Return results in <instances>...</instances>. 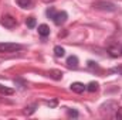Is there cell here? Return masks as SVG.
Wrapping results in <instances>:
<instances>
[{
	"label": "cell",
	"mask_w": 122,
	"mask_h": 120,
	"mask_svg": "<svg viewBox=\"0 0 122 120\" xmlns=\"http://www.w3.org/2000/svg\"><path fill=\"white\" fill-rule=\"evenodd\" d=\"M92 7L97 10H102V11H117V6L114 3L109 1H104V0H98L92 3Z\"/></svg>",
	"instance_id": "1"
},
{
	"label": "cell",
	"mask_w": 122,
	"mask_h": 120,
	"mask_svg": "<svg viewBox=\"0 0 122 120\" xmlns=\"http://www.w3.org/2000/svg\"><path fill=\"white\" fill-rule=\"evenodd\" d=\"M21 48H23V45L16 44V42H0V54L16 52V51H20Z\"/></svg>",
	"instance_id": "2"
},
{
	"label": "cell",
	"mask_w": 122,
	"mask_h": 120,
	"mask_svg": "<svg viewBox=\"0 0 122 120\" xmlns=\"http://www.w3.org/2000/svg\"><path fill=\"white\" fill-rule=\"evenodd\" d=\"M0 24L6 28H14L16 24H17V20L11 16V14H4L0 20Z\"/></svg>",
	"instance_id": "3"
},
{
	"label": "cell",
	"mask_w": 122,
	"mask_h": 120,
	"mask_svg": "<svg viewBox=\"0 0 122 120\" xmlns=\"http://www.w3.org/2000/svg\"><path fill=\"white\" fill-rule=\"evenodd\" d=\"M67 18H68L67 11H57L56 16H54V18H53V21H54L57 26H61V24H64V23L67 21Z\"/></svg>",
	"instance_id": "4"
},
{
	"label": "cell",
	"mask_w": 122,
	"mask_h": 120,
	"mask_svg": "<svg viewBox=\"0 0 122 120\" xmlns=\"http://www.w3.org/2000/svg\"><path fill=\"white\" fill-rule=\"evenodd\" d=\"M70 88H71L72 92H75V93H82L84 90H87V86L84 83H81V82H74V83L70 85Z\"/></svg>",
	"instance_id": "5"
},
{
	"label": "cell",
	"mask_w": 122,
	"mask_h": 120,
	"mask_svg": "<svg viewBox=\"0 0 122 120\" xmlns=\"http://www.w3.org/2000/svg\"><path fill=\"white\" fill-rule=\"evenodd\" d=\"M67 66H68V68H72V69L78 68V57H75V55L68 57V58H67Z\"/></svg>",
	"instance_id": "6"
},
{
	"label": "cell",
	"mask_w": 122,
	"mask_h": 120,
	"mask_svg": "<svg viewBox=\"0 0 122 120\" xmlns=\"http://www.w3.org/2000/svg\"><path fill=\"white\" fill-rule=\"evenodd\" d=\"M38 34H40L43 38H46L47 35H50V27H48L47 24H40V26H38Z\"/></svg>",
	"instance_id": "7"
},
{
	"label": "cell",
	"mask_w": 122,
	"mask_h": 120,
	"mask_svg": "<svg viewBox=\"0 0 122 120\" xmlns=\"http://www.w3.org/2000/svg\"><path fill=\"white\" fill-rule=\"evenodd\" d=\"M48 75H50V78H53V79H56V81H60L61 78H62V72L58 71V69H51V71L48 72Z\"/></svg>",
	"instance_id": "8"
},
{
	"label": "cell",
	"mask_w": 122,
	"mask_h": 120,
	"mask_svg": "<svg viewBox=\"0 0 122 120\" xmlns=\"http://www.w3.org/2000/svg\"><path fill=\"white\" fill-rule=\"evenodd\" d=\"M54 54H56V57H64L65 55V50L60 47V45H57V47H54Z\"/></svg>",
	"instance_id": "9"
},
{
	"label": "cell",
	"mask_w": 122,
	"mask_h": 120,
	"mask_svg": "<svg viewBox=\"0 0 122 120\" xmlns=\"http://www.w3.org/2000/svg\"><path fill=\"white\" fill-rule=\"evenodd\" d=\"M0 93H3V95H13L14 90L10 89V88H6V86H3V85H0Z\"/></svg>",
	"instance_id": "10"
},
{
	"label": "cell",
	"mask_w": 122,
	"mask_h": 120,
	"mask_svg": "<svg viewBox=\"0 0 122 120\" xmlns=\"http://www.w3.org/2000/svg\"><path fill=\"white\" fill-rule=\"evenodd\" d=\"M26 24H27L29 28H34V27H36V18H34V17H29V18H26Z\"/></svg>",
	"instance_id": "11"
},
{
	"label": "cell",
	"mask_w": 122,
	"mask_h": 120,
	"mask_svg": "<svg viewBox=\"0 0 122 120\" xmlns=\"http://www.w3.org/2000/svg\"><path fill=\"white\" fill-rule=\"evenodd\" d=\"M87 90H88V92H97V90H98V83H97V82L88 83V85H87Z\"/></svg>",
	"instance_id": "12"
},
{
	"label": "cell",
	"mask_w": 122,
	"mask_h": 120,
	"mask_svg": "<svg viewBox=\"0 0 122 120\" xmlns=\"http://www.w3.org/2000/svg\"><path fill=\"white\" fill-rule=\"evenodd\" d=\"M17 4L20 7H23V9H27L31 4V0H17Z\"/></svg>",
	"instance_id": "13"
},
{
	"label": "cell",
	"mask_w": 122,
	"mask_h": 120,
	"mask_svg": "<svg viewBox=\"0 0 122 120\" xmlns=\"http://www.w3.org/2000/svg\"><path fill=\"white\" fill-rule=\"evenodd\" d=\"M56 13H57V11H56V9H54V7H50V9L46 11V14H47V17H48V18H54Z\"/></svg>",
	"instance_id": "14"
},
{
	"label": "cell",
	"mask_w": 122,
	"mask_h": 120,
	"mask_svg": "<svg viewBox=\"0 0 122 120\" xmlns=\"http://www.w3.org/2000/svg\"><path fill=\"white\" fill-rule=\"evenodd\" d=\"M67 115H68V117H78V112L75 109H68Z\"/></svg>",
	"instance_id": "15"
},
{
	"label": "cell",
	"mask_w": 122,
	"mask_h": 120,
	"mask_svg": "<svg viewBox=\"0 0 122 120\" xmlns=\"http://www.w3.org/2000/svg\"><path fill=\"white\" fill-rule=\"evenodd\" d=\"M111 72H114V74H119V75H122V64H121V65H118V66H115V68H112V69H111Z\"/></svg>",
	"instance_id": "16"
},
{
	"label": "cell",
	"mask_w": 122,
	"mask_h": 120,
	"mask_svg": "<svg viewBox=\"0 0 122 120\" xmlns=\"http://www.w3.org/2000/svg\"><path fill=\"white\" fill-rule=\"evenodd\" d=\"M88 66H90L91 69H98V65H97V62H92V61H90V62H88Z\"/></svg>",
	"instance_id": "17"
},
{
	"label": "cell",
	"mask_w": 122,
	"mask_h": 120,
	"mask_svg": "<svg viewBox=\"0 0 122 120\" xmlns=\"http://www.w3.org/2000/svg\"><path fill=\"white\" fill-rule=\"evenodd\" d=\"M115 116H117L118 119H121V120H122V107H119V109L117 110V115H115Z\"/></svg>",
	"instance_id": "18"
},
{
	"label": "cell",
	"mask_w": 122,
	"mask_h": 120,
	"mask_svg": "<svg viewBox=\"0 0 122 120\" xmlns=\"http://www.w3.org/2000/svg\"><path fill=\"white\" fill-rule=\"evenodd\" d=\"M56 105H57V100H53V102H50V103H48V106H51V107H54Z\"/></svg>",
	"instance_id": "19"
},
{
	"label": "cell",
	"mask_w": 122,
	"mask_h": 120,
	"mask_svg": "<svg viewBox=\"0 0 122 120\" xmlns=\"http://www.w3.org/2000/svg\"><path fill=\"white\" fill-rule=\"evenodd\" d=\"M41 1H44V3H50V1H54V0H41Z\"/></svg>",
	"instance_id": "20"
},
{
	"label": "cell",
	"mask_w": 122,
	"mask_h": 120,
	"mask_svg": "<svg viewBox=\"0 0 122 120\" xmlns=\"http://www.w3.org/2000/svg\"><path fill=\"white\" fill-rule=\"evenodd\" d=\"M121 54H122V48H121Z\"/></svg>",
	"instance_id": "21"
}]
</instances>
